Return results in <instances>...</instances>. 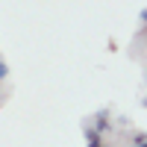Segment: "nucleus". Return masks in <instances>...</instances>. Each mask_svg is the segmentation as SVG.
<instances>
[{
    "label": "nucleus",
    "instance_id": "nucleus-5",
    "mask_svg": "<svg viewBox=\"0 0 147 147\" xmlns=\"http://www.w3.org/2000/svg\"><path fill=\"white\" fill-rule=\"evenodd\" d=\"M141 21H147V9H144V12H141Z\"/></svg>",
    "mask_w": 147,
    "mask_h": 147
},
{
    "label": "nucleus",
    "instance_id": "nucleus-2",
    "mask_svg": "<svg viewBox=\"0 0 147 147\" xmlns=\"http://www.w3.org/2000/svg\"><path fill=\"white\" fill-rule=\"evenodd\" d=\"M91 127H94L97 132H106V129H112V121H106V112H103V115H100V118H97V121H94V124H91Z\"/></svg>",
    "mask_w": 147,
    "mask_h": 147
},
{
    "label": "nucleus",
    "instance_id": "nucleus-6",
    "mask_svg": "<svg viewBox=\"0 0 147 147\" xmlns=\"http://www.w3.org/2000/svg\"><path fill=\"white\" fill-rule=\"evenodd\" d=\"M141 106H144V109H147V97H144V100H141Z\"/></svg>",
    "mask_w": 147,
    "mask_h": 147
},
{
    "label": "nucleus",
    "instance_id": "nucleus-3",
    "mask_svg": "<svg viewBox=\"0 0 147 147\" xmlns=\"http://www.w3.org/2000/svg\"><path fill=\"white\" fill-rule=\"evenodd\" d=\"M127 147H147V136H144V132H138V136H132Z\"/></svg>",
    "mask_w": 147,
    "mask_h": 147
},
{
    "label": "nucleus",
    "instance_id": "nucleus-1",
    "mask_svg": "<svg viewBox=\"0 0 147 147\" xmlns=\"http://www.w3.org/2000/svg\"><path fill=\"white\" fill-rule=\"evenodd\" d=\"M82 132H85V144H88V147H106V144H103V132H97L91 124H85Z\"/></svg>",
    "mask_w": 147,
    "mask_h": 147
},
{
    "label": "nucleus",
    "instance_id": "nucleus-4",
    "mask_svg": "<svg viewBox=\"0 0 147 147\" xmlns=\"http://www.w3.org/2000/svg\"><path fill=\"white\" fill-rule=\"evenodd\" d=\"M6 80H9V65L0 59V82H6Z\"/></svg>",
    "mask_w": 147,
    "mask_h": 147
}]
</instances>
